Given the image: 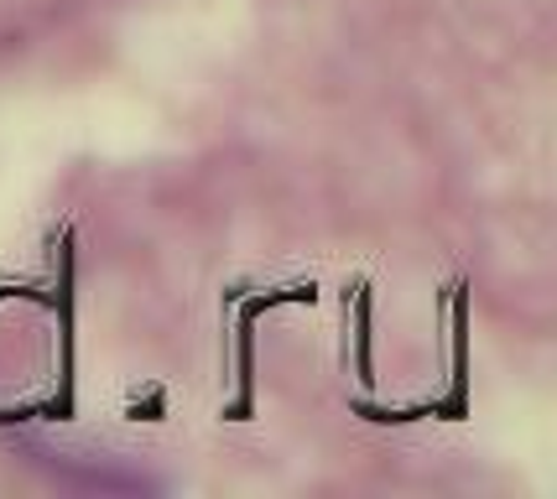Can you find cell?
Listing matches in <instances>:
<instances>
[]
</instances>
